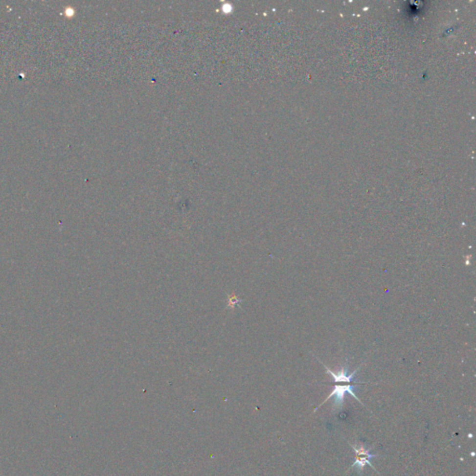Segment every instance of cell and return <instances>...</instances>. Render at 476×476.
<instances>
[{"mask_svg":"<svg viewBox=\"0 0 476 476\" xmlns=\"http://www.w3.org/2000/svg\"><path fill=\"white\" fill-rule=\"evenodd\" d=\"M356 386V384H352V383H335V386H334V390L333 392H331L328 396H327V399L325 401L323 402L319 407H317L316 408V410H317L318 408L323 406V404H325L326 402L330 399L331 397H334V407L335 408H341L342 406H343V402H344V396H345L346 392L350 393L351 395H353L355 397V399H357L358 401L360 403L362 402L359 400V398L356 396L354 392V389Z\"/></svg>","mask_w":476,"mask_h":476,"instance_id":"cell-1","label":"cell"},{"mask_svg":"<svg viewBox=\"0 0 476 476\" xmlns=\"http://www.w3.org/2000/svg\"><path fill=\"white\" fill-rule=\"evenodd\" d=\"M352 448H354V450L355 451V463L352 465V468L357 467L358 468V472H362L363 469H364V467L366 464H368L369 466L373 469L374 471L377 472V470L375 469V467L370 462L371 458L378 457L377 455L370 454V450L373 448V447L368 448V449H365L364 447H359V446H356V445H352Z\"/></svg>","mask_w":476,"mask_h":476,"instance_id":"cell-2","label":"cell"},{"mask_svg":"<svg viewBox=\"0 0 476 476\" xmlns=\"http://www.w3.org/2000/svg\"><path fill=\"white\" fill-rule=\"evenodd\" d=\"M325 367H326V370H327V373L330 374V375L333 377V379H334V383H353V382H354V378H355V375L356 374V372L359 370V368H360V366H359V367H358L356 370H355L353 373L349 375V374H348V367H347V366H346V367H341V369L340 370V372H339V373H334L333 371H331V370H330L328 367H327L326 365H325Z\"/></svg>","mask_w":476,"mask_h":476,"instance_id":"cell-3","label":"cell"}]
</instances>
